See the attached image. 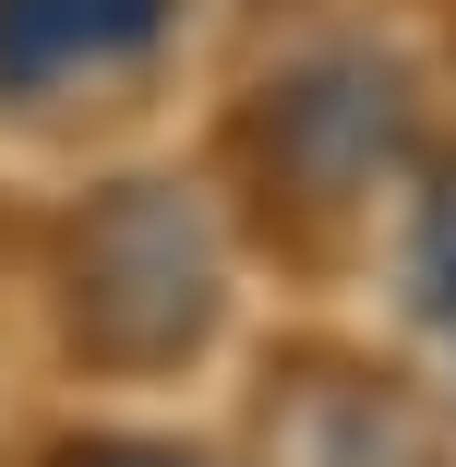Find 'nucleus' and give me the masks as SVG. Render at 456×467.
<instances>
[{
    "instance_id": "obj_1",
    "label": "nucleus",
    "mask_w": 456,
    "mask_h": 467,
    "mask_svg": "<svg viewBox=\"0 0 456 467\" xmlns=\"http://www.w3.org/2000/svg\"><path fill=\"white\" fill-rule=\"evenodd\" d=\"M228 192L264 240H289V264H336L348 228L373 216L397 180L420 168V84L397 72V48L348 36V48H301L289 72H264L228 109Z\"/></svg>"
},
{
    "instance_id": "obj_6",
    "label": "nucleus",
    "mask_w": 456,
    "mask_h": 467,
    "mask_svg": "<svg viewBox=\"0 0 456 467\" xmlns=\"http://www.w3.org/2000/svg\"><path fill=\"white\" fill-rule=\"evenodd\" d=\"M420 336L444 348V396H456V312H444V324H420Z\"/></svg>"
},
{
    "instance_id": "obj_2",
    "label": "nucleus",
    "mask_w": 456,
    "mask_h": 467,
    "mask_svg": "<svg viewBox=\"0 0 456 467\" xmlns=\"http://www.w3.org/2000/svg\"><path fill=\"white\" fill-rule=\"evenodd\" d=\"M60 348L72 371H193L228 324V228L193 180H109L60 228Z\"/></svg>"
},
{
    "instance_id": "obj_5",
    "label": "nucleus",
    "mask_w": 456,
    "mask_h": 467,
    "mask_svg": "<svg viewBox=\"0 0 456 467\" xmlns=\"http://www.w3.org/2000/svg\"><path fill=\"white\" fill-rule=\"evenodd\" d=\"M48 467H217V455H193V443H144V431H84V443H60Z\"/></svg>"
},
{
    "instance_id": "obj_4",
    "label": "nucleus",
    "mask_w": 456,
    "mask_h": 467,
    "mask_svg": "<svg viewBox=\"0 0 456 467\" xmlns=\"http://www.w3.org/2000/svg\"><path fill=\"white\" fill-rule=\"evenodd\" d=\"M252 443H264V467H444L420 384L385 359H348V348H289L264 371Z\"/></svg>"
},
{
    "instance_id": "obj_3",
    "label": "nucleus",
    "mask_w": 456,
    "mask_h": 467,
    "mask_svg": "<svg viewBox=\"0 0 456 467\" xmlns=\"http://www.w3.org/2000/svg\"><path fill=\"white\" fill-rule=\"evenodd\" d=\"M193 0H0V120L84 132L168 72Z\"/></svg>"
}]
</instances>
